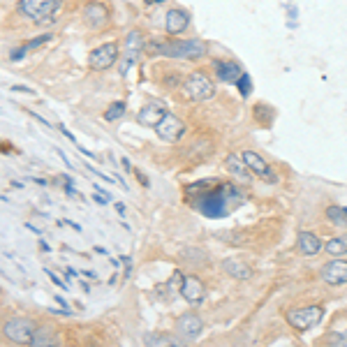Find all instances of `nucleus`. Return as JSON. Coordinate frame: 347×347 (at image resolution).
<instances>
[{"instance_id": "6ab92c4d", "label": "nucleus", "mask_w": 347, "mask_h": 347, "mask_svg": "<svg viewBox=\"0 0 347 347\" xmlns=\"http://www.w3.org/2000/svg\"><path fill=\"white\" fill-rule=\"evenodd\" d=\"M222 271L229 278H236V280H248V278H252V269L246 262H241V259H225L222 262Z\"/></svg>"}, {"instance_id": "9d476101", "label": "nucleus", "mask_w": 347, "mask_h": 347, "mask_svg": "<svg viewBox=\"0 0 347 347\" xmlns=\"http://www.w3.org/2000/svg\"><path fill=\"white\" fill-rule=\"evenodd\" d=\"M241 157L246 160L248 169H250V171L255 173L257 179L266 181V183H275V181H278V176H275V171L271 169V164L264 160L259 153H255V150H243V153H241Z\"/></svg>"}, {"instance_id": "20e7f679", "label": "nucleus", "mask_w": 347, "mask_h": 347, "mask_svg": "<svg viewBox=\"0 0 347 347\" xmlns=\"http://www.w3.org/2000/svg\"><path fill=\"white\" fill-rule=\"evenodd\" d=\"M183 88H186V95L192 102H206L216 95V84L211 81L209 74L199 72V70L188 74V79L183 81Z\"/></svg>"}, {"instance_id": "5701e85b", "label": "nucleus", "mask_w": 347, "mask_h": 347, "mask_svg": "<svg viewBox=\"0 0 347 347\" xmlns=\"http://www.w3.org/2000/svg\"><path fill=\"white\" fill-rule=\"evenodd\" d=\"M144 342L146 345H153V347H160V345H181L176 338L167 333H146L144 335Z\"/></svg>"}, {"instance_id": "7c9ffc66", "label": "nucleus", "mask_w": 347, "mask_h": 347, "mask_svg": "<svg viewBox=\"0 0 347 347\" xmlns=\"http://www.w3.org/2000/svg\"><path fill=\"white\" fill-rule=\"evenodd\" d=\"M12 90H19V93H28V95H35L33 88H26V86H12Z\"/></svg>"}, {"instance_id": "393cba45", "label": "nucleus", "mask_w": 347, "mask_h": 347, "mask_svg": "<svg viewBox=\"0 0 347 347\" xmlns=\"http://www.w3.org/2000/svg\"><path fill=\"white\" fill-rule=\"evenodd\" d=\"M326 218H329V222H333V225H345L347 222L345 209H340V206H329V209H326Z\"/></svg>"}, {"instance_id": "9b49d317", "label": "nucleus", "mask_w": 347, "mask_h": 347, "mask_svg": "<svg viewBox=\"0 0 347 347\" xmlns=\"http://www.w3.org/2000/svg\"><path fill=\"white\" fill-rule=\"evenodd\" d=\"M190 12L183 10V7H171L167 12V19H164V30H167L171 37L183 35L188 28H190Z\"/></svg>"}, {"instance_id": "473e14b6", "label": "nucleus", "mask_w": 347, "mask_h": 347, "mask_svg": "<svg viewBox=\"0 0 347 347\" xmlns=\"http://www.w3.org/2000/svg\"><path fill=\"white\" fill-rule=\"evenodd\" d=\"M120 164L125 167V171H127V169H132V164H130V160H127V157H123V160H120Z\"/></svg>"}, {"instance_id": "e433bc0d", "label": "nucleus", "mask_w": 347, "mask_h": 347, "mask_svg": "<svg viewBox=\"0 0 347 347\" xmlns=\"http://www.w3.org/2000/svg\"><path fill=\"white\" fill-rule=\"evenodd\" d=\"M146 5H155V3H162V0H144Z\"/></svg>"}, {"instance_id": "f704fd0d", "label": "nucleus", "mask_w": 347, "mask_h": 347, "mask_svg": "<svg viewBox=\"0 0 347 347\" xmlns=\"http://www.w3.org/2000/svg\"><path fill=\"white\" fill-rule=\"evenodd\" d=\"M116 211H118V213H120V216H123V213H125V206H123V204H116Z\"/></svg>"}, {"instance_id": "f257e3e1", "label": "nucleus", "mask_w": 347, "mask_h": 347, "mask_svg": "<svg viewBox=\"0 0 347 347\" xmlns=\"http://www.w3.org/2000/svg\"><path fill=\"white\" fill-rule=\"evenodd\" d=\"M243 192L239 188L234 186H218V188H204L199 192V202H197V209L202 211L206 218H225L229 213V209L239 206L243 199Z\"/></svg>"}, {"instance_id": "a878e982", "label": "nucleus", "mask_w": 347, "mask_h": 347, "mask_svg": "<svg viewBox=\"0 0 347 347\" xmlns=\"http://www.w3.org/2000/svg\"><path fill=\"white\" fill-rule=\"evenodd\" d=\"M181 255H183V259H190L192 264H206L209 262L206 255H204V250H197V248H186Z\"/></svg>"}, {"instance_id": "1a4fd4ad", "label": "nucleus", "mask_w": 347, "mask_h": 347, "mask_svg": "<svg viewBox=\"0 0 347 347\" xmlns=\"http://www.w3.org/2000/svg\"><path fill=\"white\" fill-rule=\"evenodd\" d=\"M155 134L162 139V141H169V144H176L183 134H186V123L173 114H164V118L157 123L155 127Z\"/></svg>"}, {"instance_id": "c85d7f7f", "label": "nucleus", "mask_w": 347, "mask_h": 347, "mask_svg": "<svg viewBox=\"0 0 347 347\" xmlns=\"http://www.w3.org/2000/svg\"><path fill=\"white\" fill-rule=\"evenodd\" d=\"M26 54H28V47L24 44V47H19L17 51H12V54H10V58H12V60H21Z\"/></svg>"}, {"instance_id": "39448f33", "label": "nucleus", "mask_w": 347, "mask_h": 347, "mask_svg": "<svg viewBox=\"0 0 347 347\" xmlns=\"http://www.w3.org/2000/svg\"><path fill=\"white\" fill-rule=\"evenodd\" d=\"M289 326H294L296 331H308L312 326H317L324 319V308L322 305H303V308H296V310H289L285 315Z\"/></svg>"}, {"instance_id": "0eeeda50", "label": "nucleus", "mask_w": 347, "mask_h": 347, "mask_svg": "<svg viewBox=\"0 0 347 347\" xmlns=\"http://www.w3.org/2000/svg\"><path fill=\"white\" fill-rule=\"evenodd\" d=\"M118 60V44L116 42H107V44H100L97 49H93L88 56V67L95 70V72H104L109 67L116 65Z\"/></svg>"}, {"instance_id": "4468645a", "label": "nucleus", "mask_w": 347, "mask_h": 347, "mask_svg": "<svg viewBox=\"0 0 347 347\" xmlns=\"http://www.w3.org/2000/svg\"><path fill=\"white\" fill-rule=\"evenodd\" d=\"M202 329H204V322L195 315V312H186V315H181V317L176 319V331H179V335L186 338V340L199 338Z\"/></svg>"}, {"instance_id": "f03ea898", "label": "nucleus", "mask_w": 347, "mask_h": 347, "mask_svg": "<svg viewBox=\"0 0 347 347\" xmlns=\"http://www.w3.org/2000/svg\"><path fill=\"white\" fill-rule=\"evenodd\" d=\"M148 54H160L167 58L199 60L206 56V44L202 40H171V42H146Z\"/></svg>"}, {"instance_id": "f3484780", "label": "nucleus", "mask_w": 347, "mask_h": 347, "mask_svg": "<svg viewBox=\"0 0 347 347\" xmlns=\"http://www.w3.org/2000/svg\"><path fill=\"white\" fill-rule=\"evenodd\" d=\"M299 252L303 257H315L322 252V241H319L317 234L312 232H299V243H296Z\"/></svg>"}, {"instance_id": "c756f323", "label": "nucleus", "mask_w": 347, "mask_h": 347, "mask_svg": "<svg viewBox=\"0 0 347 347\" xmlns=\"http://www.w3.org/2000/svg\"><path fill=\"white\" fill-rule=\"evenodd\" d=\"M47 275H49V278H51V282H56V285H58L60 289H65V282L60 280L58 275H54V273H51V271H49V269H47Z\"/></svg>"}, {"instance_id": "ddd939ff", "label": "nucleus", "mask_w": 347, "mask_h": 347, "mask_svg": "<svg viewBox=\"0 0 347 347\" xmlns=\"http://www.w3.org/2000/svg\"><path fill=\"white\" fill-rule=\"evenodd\" d=\"M319 275L326 285H345L347 282V262L345 259H333L326 262L319 269Z\"/></svg>"}, {"instance_id": "4be33fe9", "label": "nucleus", "mask_w": 347, "mask_h": 347, "mask_svg": "<svg viewBox=\"0 0 347 347\" xmlns=\"http://www.w3.org/2000/svg\"><path fill=\"white\" fill-rule=\"evenodd\" d=\"M324 250L329 252L331 257H342V255H347V234H340V236H335V239H329L326 246H324Z\"/></svg>"}, {"instance_id": "2f4dec72", "label": "nucleus", "mask_w": 347, "mask_h": 347, "mask_svg": "<svg viewBox=\"0 0 347 347\" xmlns=\"http://www.w3.org/2000/svg\"><path fill=\"white\" fill-rule=\"evenodd\" d=\"M134 173H137V179H139V183H141V186H146V188H148V179H146L144 173L139 171V169H134Z\"/></svg>"}, {"instance_id": "72a5a7b5", "label": "nucleus", "mask_w": 347, "mask_h": 347, "mask_svg": "<svg viewBox=\"0 0 347 347\" xmlns=\"http://www.w3.org/2000/svg\"><path fill=\"white\" fill-rule=\"evenodd\" d=\"M65 275H67V278H77V271H74V269H65Z\"/></svg>"}, {"instance_id": "aec40b11", "label": "nucleus", "mask_w": 347, "mask_h": 347, "mask_svg": "<svg viewBox=\"0 0 347 347\" xmlns=\"http://www.w3.org/2000/svg\"><path fill=\"white\" fill-rule=\"evenodd\" d=\"M225 167H227V171L232 173V176H236V179H241V181H250L252 179V171L248 169V164H246V160L241 155H227V160H225Z\"/></svg>"}, {"instance_id": "412c9836", "label": "nucleus", "mask_w": 347, "mask_h": 347, "mask_svg": "<svg viewBox=\"0 0 347 347\" xmlns=\"http://www.w3.org/2000/svg\"><path fill=\"white\" fill-rule=\"evenodd\" d=\"M30 345H37V347L56 345L54 329H51V326H37L35 333H33V340H30Z\"/></svg>"}, {"instance_id": "f8f14e48", "label": "nucleus", "mask_w": 347, "mask_h": 347, "mask_svg": "<svg viewBox=\"0 0 347 347\" xmlns=\"http://www.w3.org/2000/svg\"><path fill=\"white\" fill-rule=\"evenodd\" d=\"M164 114H169L167 104L160 102V100H153V102H148V104H144V107L139 109L137 123L139 125H144V127H155L157 123L164 118Z\"/></svg>"}, {"instance_id": "a211bd4d", "label": "nucleus", "mask_w": 347, "mask_h": 347, "mask_svg": "<svg viewBox=\"0 0 347 347\" xmlns=\"http://www.w3.org/2000/svg\"><path fill=\"white\" fill-rule=\"evenodd\" d=\"M84 17H86V21H88V26L100 28V26L107 24L109 12H107V7L102 5V3H88L86 10H84Z\"/></svg>"}, {"instance_id": "c9c22d12", "label": "nucleus", "mask_w": 347, "mask_h": 347, "mask_svg": "<svg viewBox=\"0 0 347 347\" xmlns=\"http://www.w3.org/2000/svg\"><path fill=\"white\" fill-rule=\"evenodd\" d=\"M40 248H42V250H44V252H49V250H51V248H49V246H47V243H44V241H40Z\"/></svg>"}, {"instance_id": "4c0bfd02", "label": "nucleus", "mask_w": 347, "mask_h": 347, "mask_svg": "<svg viewBox=\"0 0 347 347\" xmlns=\"http://www.w3.org/2000/svg\"><path fill=\"white\" fill-rule=\"evenodd\" d=\"M345 216H347V209H345Z\"/></svg>"}, {"instance_id": "7ed1b4c3", "label": "nucleus", "mask_w": 347, "mask_h": 347, "mask_svg": "<svg viewBox=\"0 0 347 347\" xmlns=\"http://www.w3.org/2000/svg\"><path fill=\"white\" fill-rule=\"evenodd\" d=\"M60 7H63V0H19V12L40 26L54 24Z\"/></svg>"}, {"instance_id": "bb28decb", "label": "nucleus", "mask_w": 347, "mask_h": 347, "mask_svg": "<svg viewBox=\"0 0 347 347\" xmlns=\"http://www.w3.org/2000/svg\"><path fill=\"white\" fill-rule=\"evenodd\" d=\"M236 86H239V93H241V95H243V97H248V95H250V86H252V81H250V74H246V72L241 74V77L236 79Z\"/></svg>"}, {"instance_id": "423d86ee", "label": "nucleus", "mask_w": 347, "mask_h": 347, "mask_svg": "<svg viewBox=\"0 0 347 347\" xmlns=\"http://www.w3.org/2000/svg\"><path fill=\"white\" fill-rule=\"evenodd\" d=\"M37 324L28 317H12L3 324V333H5L7 340L17 342V345H30L33 340V333H35Z\"/></svg>"}, {"instance_id": "6e6552de", "label": "nucleus", "mask_w": 347, "mask_h": 347, "mask_svg": "<svg viewBox=\"0 0 347 347\" xmlns=\"http://www.w3.org/2000/svg\"><path fill=\"white\" fill-rule=\"evenodd\" d=\"M144 49H146L144 35H141L139 30H130V33H127V37H125V58L120 60V67H118V72L123 74V77L130 72V67L137 63L139 54H141Z\"/></svg>"}, {"instance_id": "dca6fc26", "label": "nucleus", "mask_w": 347, "mask_h": 347, "mask_svg": "<svg viewBox=\"0 0 347 347\" xmlns=\"http://www.w3.org/2000/svg\"><path fill=\"white\" fill-rule=\"evenodd\" d=\"M213 72L220 81H232L236 84V79L243 74V67L236 60H213Z\"/></svg>"}, {"instance_id": "b1692460", "label": "nucleus", "mask_w": 347, "mask_h": 347, "mask_svg": "<svg viewBox=\"0 0 347 347\" xmlns=\"http://www.w3.org/2000/svg\"><path fill=\"white\" fill-rule=\"evenodd\" d=\"M125 109H127L125 102H114V104L104 111V120H107V123H114V120L123 118V116H125Z\"/></svg>"}, {"instance_id": "2eb2a0df", "label": "nucleus", "mask_w": 347, "mask_h": 347, "mask_svg": "<svg viewBox=\"0 0 347 347\" xmlns=\"http://www.w3.org/2000/svg\"><path fill=\"white\" fill-rule=\"evenodd\" d=\"M181 296L188 301V303H199L204 299V282L195 275H183V282H181Z\"/></svg>"}, {"instance_id": "cd10ccee", "label": "nucleus", "mask_w": 347, "mask_h": 347, "mask_svg": "<svg viewBox=\"0 0 347 347\" xmlns=\"http://www.w3.org/2000/svg\"><path fill=\"white\" fill-rule=\"evenodd\" d=\"M47 42H51V33H44V35H37L35 40H30L26 47H28V51H33V49H37V47H42V44H47Z\"/></svg>"}]
</instances>
